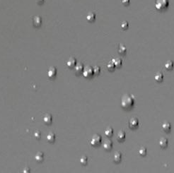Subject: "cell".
I'll list each match as a JSON object with an SVG mask.
<instances>
[{"mask_svg": "<svg viewBox=\"0 0 174 173\" xmlns=\"http://www.w3.org/2000/svg\"><path fill=\"white\" fill-rule=\"evenodd\" d=\"M56 75H57V69H56V68L54 67L50 68L48 72V76L50 79L55 78L56 76Z\"/></svg>", "mask_w": 174, "mask_h": 173, "instance_id": "8992f818", "label": "cell"}, {"mask_svg": "<svg viewBox=\"0 0 174 173\" xmlns=\"http://www.w3.org/2000/svg\"><path fill=\"white\" fill-rule=\"evenodd\" d=\"M35 159L38 161V162H42L44 159V154L41 153V152H38L37 154L35 156Z\"/></svg>", "mask_w": 174, "mask_h": 173, "instance_id": "2e32d148", "label": "cell"}, {"mask_svg": "<svg viewBox=\"0 0 174 173\" xmlns=\"http://www.w3.org/2000/svg\"><path fill=\"white\" fill-rule=\"evenodd\" d=\"M139 153H140L142 156H144L147 154V148L144 147H141L139 150Z\"/></svg>", "mask_w": 174, "mask_h": 173, "instance_id": "d4e9b609", "label": "cell"}, {"mask_svg": "<svg viewBox=\"0 0 174 173\" xmlns=\"http://www.w3.org/2000/svg\"><path fill=\"white\" fill-rule=\"evenodd\" d=\"M130 3V0H122V4L124 6H128Z\"/></svg>", "mask_w": 174, "mask_h": 173, "instance_id": "f546056e", "label": "cell"}, {"mask_svg": "<svg viewBox=\"0 0 174 173\" xmlns=\"http://www.w3.org/2000/svg\"><path fill=\"white\" fill-rule=\"evenodd\" d=\"M43 122H44V123L46 124H51L52 122H53V117H52V115L50 114H46V115L44 116V117H43Z\"/></svg>", "mask_w": 174, "mask_h": 173, "instance_id": "7c38bea8", "label": "cell"}, {"mask_svg": "<svg viewBox=\"0 0 174 173\" xmlns=\"http://www.w3.org/2000/svg\"><path fill=\"white\" fill-rule=\"evenodd\" d=\"M129 27V23L127 21H123V22L121 24V28L122 29H123V30H126V29H127Z\"/></svg>", "mask_w": 174, "mask_h": 173, "instance_id": "4316f807", "label": "cell"}, {"mask_svg": "<svg viewBox=\"0 0 174 173\" xmlns=\"http://www.w3.org/2000/svg\"><path fill=\"white\" fill-rule=\"evenodd\" d=\"M23 173H30V169H28V168H25V169H23Z\"/></svg>", "mask_w": 174, "mask_h": 173, "instance_id": "4dcf8cb0", "label": "cell"}, {"mask_svg": "<svg viewBox=\"0 0 174 173\" xmlns=\"http://www.w3.org/2000/svg\"><path fill=\"white\" fill-rule=\"evenodd\" d=\"M83 76L85 77V78H87V79H89V78H91L93 75L94 74V69L93 68L88 66L86 68L83 69Z\"/></svg>", "mask_w": 174, "mask_h": 173, "instance_id": "3957f363", "label": "cell"}, {"mask_svg": "<svg viewBox=\"0 0 174 173\" xmlns=\"http://www.w3.org/2000/svg\"><path fill=\"white\" fill-rule=\"evenodd\" d=\"M36 2H37V3L39 4H42V2H44V0H36Z\"/></svg>", "mask_w": 174, "mask_h": 173, "instance_id": "1f68e13d", "label": "cell"}, {"mask_svg": "<svg viewBox=\"0 0 174 173\" xmlns=\"http://www.w3.org/2000/svg\"><path fill=\"white\" fill-rule=\"evenodd\" d=\"M105 134L107 136H111L113 134V129L111 128V127H108L105 130Z\"/></svg>", "mask_w": 174, "mask_h": 173, "instance_id": "603a6c76", "label": "cell"}, {"mask_svg": "<svg viewBox=\"0 0 174 173\" xmlns=\"http://www.w3.org/2000/svg\"><path fill=\"white\" fill-rule=\"evenodd\" d=\"M34 136L37 139H39L40 138V136H41V133H40V131H36V132H35Z\"/></svg>", "mask_w": 174, "mask_h": 173, "instance_id": "f1b7e54d", "label": "cell"}, {"mask_svg": "<svg viewBox=\"0 0 174 173\" xmlns=\"http://www.w3.org/2000/svg\"><path fill=\"white\" fill-rule=\"evenodd\" d=\"M173 67H174L173 62L171 60L167 61L166 62V64H165V68L167 70H170V69H172L173 68Z\"/></svg>", "mask_w": 174, "mask_h": 173, "instance_id": "44dd1931", "label": "cell"}, {"mask_svg": "<svg viewBox=\"0 0 174 173\" xmlns=\"http://www.w3.org/2000/svg\"><path fill=\"white\" fill-rule=\"evenodd\" d=\"M135 104V99L132 95L128 94L124 95L121 99V106L124 109H129Z\"/></svg>", "mask_w": 174, "mask_h": 173, "instance_id": "6da1fadb", "label": "cell"}, {"mask_svg": "<svg viewBox=\"0 0 174 173\" xmlns=\"http://www.w3.org/2000/svg\"><path fill=\"white\" fill-rule=\"evenodd\" d=\"M101 136L99 134H95L92 136L91 140V144L93 146H97L101 143Z\"/></svg>", "mask_w": 174, "mask_h": 173, "instance_id": "277c9868", "label": "cell"}, {"mask_svg": "<svg viewBox=\"0 0 174 173\" xmlns=\"http://www.w3.org/2000/svg\"><path fill=\"white\" fill-rule=\"evenodd\" d=\"M107 68H108V69L109 71H113L114 69H115V66L113 62L111 61V62H110L108 64H107Z\"/></svg>", "mask_w": 174, "mask_h": 173, "instance_id": "cb8c5ba5", "label": "cell"}, {"mask_svg": "<svg viewBox=\"0 0 174 173\" xmlns=\"http://www.w3.org/2000/svg\"><path fill=\"white\" fill-rule=\"evenodd\" d=\"M168 141L165 137H161L159 141V146L162 148H166L168 146Z\"/></svg>", "mask_w": 174, "mask_h": 173, "instance_id": "8fae6325", "label": "cell"}, {"mask_svg": "<svg viewBox=\"0 0 174 173\" xmlns=\"http://www.w3.org/2000/svg\"><path fill=\"white\" fill-rule=\"evenodd\" d=\"M169 6L168 0H156V1L155 7L159 11H164Z\"/></svg>", "mask_w": 174, "mask_h": 173, "instance_id": "7a4b0ae2", "label": "cell"}, {"mask_svg": "<svg viewBox=\"0 0 174 173\" xmlns=\"http://www.w3.org/2000/svg\"><path fill=\"white\" fill-rule=\"evenodd\" d=\"M86 19L89 22H94L96 20V14L93 12L89 13L86 16Z\"/></svg>", "mask_w": 174, "mask_h": 173, "instance_id": "5bb4252c", "label": "cell"}, {"mask_svg": "<svg viewBox=\"0 0 174 173\" xmlns=\"http://www.w3.org/2000/svg\"><path fill=\"white\" fill-rule=\"evenodd\" d=\"M93 69H94V74L95 75H98L101 72V69L99 67H95L93 68Z\"/></svg>", "mask_w": 174, "mask_h": 173, "instance_id": "83f0119b", "label": "cell"}, {"mask_svg": "<svg viewBox=\"0 0 174 173\" xmlns=\"http://www.w3.org/2000/svg\"><path fill=\"white\" fill-rule=\"evenodd\" d=\"M83 66L82 64H76V65L74 67V72H75L76 74L79 75V74H81V73H83Z\"/></svg>", "mask_w": 174, "mask_h": 173, "instance_id": "9c48e42d", "label": "cell"}, {"mask_svg": "<svg viewBox=\"0 0 174 173\" xmlns=\"http://www.w3.org/2000/svg\"><path fill=\"white\" fill-rule=\"evenodd\" d=\"M162 129L165 131V132H169L171 129V125L169 122H165L163 124H162Z\"/></svg>", "mask_w": 174, "mask_h": 173, "instance_id": "ffe728a7", "label": "cell"}, {"mask_svg": "<svg viewBox=\"0 0 174 173\" xmlns=\"http://www.w3.org/2000/svg\"><path fill=\"white\" fill-rule=\"evenodd\" d=\"M33 24L35 27H40L42 24V19L39 16H35L33 19Z\"/></svg>", "mask_w": 174, "mask_h": 173, "instance_id": "52a82bcc", "label": "cell"}, {"mask_svg": "<svg viewBox=\"0 0 174 173\" xmlns=\"http://www.w3.org/2000/svg\"><path fill=\"white\" fill-rule=\"evenodd\" d=\"M103 148H104V149H105V150L110 151V149L112 148V147H113V142L109 139L106 140V141H104V143H103Z\"/></svg>", "mask_w": 174, "mask_h": 173, "instance_id": "30bf717a", "label": "cell"}, {"mask_svg": "<svg viewBox=\"0 0 174 173\" xmlns=\"http://www.w3.org/2000/svg\"><path fill=\"white\" fill-rule=\"evenodd\" d=\"M127 52V48L125 47V45H120L118 47V53L120 54H125Z\"/></svg>", "mask_w": 174, "mask_h": 173, "instance_id": "7402d4cb", "label": "cell"}, {"mask_svg": "<svg viewBox=\"0 0 174 173\" xmlns=\"http://www.w3.org/2000/svg\"><path fill=\"white\" fill-rule=\"evenodd\" d=\"M87 161H88V158H87L86 156H85V155H83L81 158H80V162L82 164V165H86V164H87Z\"/></svg>", "mask_w": 174, "mask_h": 173, "instance_id": "484cf974", "label": "cell"}, {"mask_svg": "<svg viewBox=\"0 0 174 173\" xmlns=\"http://www.w3.org/2000/svg\"><path fill=\"white\" fill-rule=\"evenodd\" d=\"M112 62L114 63L115 67H120L122 64V61L120 58H114L112 60Z\"/></svg>", "mask_w": 174, "mask_h": 173, "instance_id": "9a60e30c", "label": "cell"}, {"mask_svg": "<svg viewBox=\"0 0 174 173\" xmlns=\"http://www.w3.org/2000/svg\"><path fill=\"white\" fill-rule=\"evenodd\" d=\"M128 125L131 129L135 128V127H137L139 125V120L137 119L136 117H133L129 121Z\"/></svg>", "mask_w": 174, "mask_h": 173, "instance_id": "5b68a950", "label": "cell"}, {"mask_svg": "<svg viewBox=\"0 0 174 173\" xmlns=\"http://www.w3.org/2000/svg\"><path fill=\"white\" fill-rule=\"evenodd\" d=\"M121 159H122L121 153H120V152H119V151L115 152L113 156L114 161H115V162H119L120 160H121Z\"/></svg>", "mask_w": 174, "mask_h": 173, "instance_id": "4fadbf2b", "label": "cell"}, {"mask_svg": "<svg viewBox=\"0 0 174 173\" xmlns=\"http://www.w3.org/2000/svg\"><path fill=\"white\" fill-rule=\"evenodd\" d=\"M76 65V60L74 57L69 58L67 62V67L70 68V69L74 68Z\"/></svg>", "mask_w": 174, "mask_h": 173, "instance_id": "ba28073f", "label": "cell"}, {"mask_svg": "<svg viewBox=\"0 0 174 173\" xmlns=\"http://www.w3.org/2000/svg\"><path fill=\"white\" fill-rule=\"evenodd\" d=\"M125 138V132L124 131H120L117 134V139L118 141H122Z\"/></svg>", "mask_w": 174, "mask_h": 173, "instance_id": "d6986e66", "label": "cell"}, {"mask_svg": "<svg viewBox=\"0 0 174 173\" xmlns=\"http://www.w3.org/2000/svg\"><path fill=\"white\" fill-rule=\"evenodd\" d=\"M47 140L52 143V142H54L55 140V134L54 133H52V132H50L49 134L47 135Z\"/></svg>", "mask_w": 174, "mask_h": 173, "instance_id": "e0dca14e", "label": "cell"}, {"mask_svg": "<svg viewBox=\"0 0 174 173\" xmlns=\"http://www.w3.org/2000/svg\"><path fill=\"white\" fill-rule=\"evenodd\" d=\"M154 79H155L156 81H157V82L162 81L163 79V74L161 72H158L154 76Z\"/></svg>", "mask_w": 174, "mask_h": 173, "instance_id": "ac0fdd59", "label": "cell"}]
</instances>
